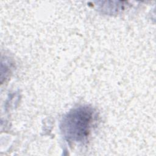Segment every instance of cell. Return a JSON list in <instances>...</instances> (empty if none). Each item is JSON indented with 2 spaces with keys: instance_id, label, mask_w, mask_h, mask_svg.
I'll return each mask as SVG.
<instances>
[{
  "instance_id": "obj_1",
  "label": "cell",
  "mask_w": 156,
  "mask_h": 156,
  "mask_svg": "<svg viewBox=\"0 0 156 156\" xmlns=\"http://www.w3.org/2000/svg\"><path fill=\"white\" fill-rule=\"evenodd\" d=\"M94 117L91 107L81 106L71 110L61 122V131L68 141L83 142L90 134Z\"/></svg>"
}]
</instances>
